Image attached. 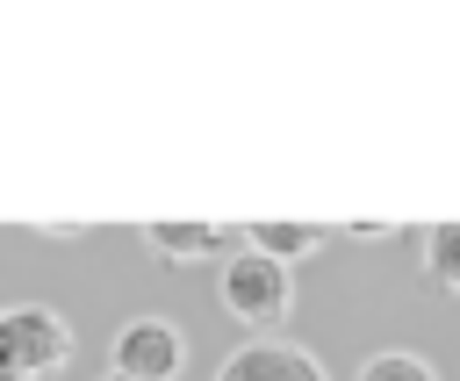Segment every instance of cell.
<instances>
[{"label":"cell","mask_w":460,"mask_h":381,"mask_svg":"<svg viewBox=\"0 0 460 381\" xmlns=\"http://www.w3.org/2000/svg\"><path fill=\"white\" fill-rule=\"evenodd\" d=\"M424 273H431L446 295H460V223H431V237H424Z\"/></svg>","instance_id":"7"},{"label":"cell","mask_w":460,"mask_h":381,"mask_svg":"<svg viewBox=\"0 0 460 381\" xmlns=\"http://www.w3.org/2000/svg\"><path fill=\"white\" fill-rule=\"evenodd\" d=\"M352 381H438V367L417 359V352H367Z\"/></svg>","instance_id":"8"},{"label":"cell","mask_w":460,"mask_h":381,"mask_svg":"<svg viewBox=\"0 0 460 381\" xmlns=\"http://www.w3.org/2000/svg\"><path fill=\"white\" fill-rule=\"evenodd\" d=\"M144 244L165 266H187V259H230V252H244V230H230V223H187V216H151Z\"/></svg>","instance_id":"5"},{"label":"cell","mask_w":460,"mask_h":381,"mask_svg":"<svg viewBox=\"0 0 460 381\" xmlns=\"http://www.w3.org/2000/svg\"><path fill=\"white\" fill-rule=\"evenodd\" d=\"M323 237H331L323 223H288V216H266V223H244V244H252V252H266V259H280V266H295V259H309V252H316Z\"/></svg>","instance_id":"6"},{"label":"cell","mask_w":460,"mask_h":381,"mask_svg":"<svg viewBox=\"0 0 460 381\" xmlns=\"http://www.w3.org/2000/svg\"><path fill=\"white\" fill-rule=\"evenodd\" d=\"M72 323L50 302H14L0 309V381H43L72 359Z\"/></svg>","instance_id":"2"},{"label":"cell","mask_w":460,"mask_h":381,"mask_svg":"<svg viewBox=\"0 0 460 381\" xmlns=\"http://www.w3.org/2000/svg\"><path fill=\"white\" fill-rule=\"evenodd\" d=\"M108 367L115 374H137V381H172L187 367V338L172 316H129L108 345Z\"/></svg>","instance_id":"3"},{"label":"cell","mask_w":460,"mask_h":381,"mask_svg":"<svg viewBox=\"0 0 460 381\" xmlns=\"http://www.w3.org/2000/svg\"><path fill=\"white\" fill-rule=\"evenodd\" d=\"M216 302L237 316V323H252V331H273V323H288V309H295V273L280 266V259H266V252H230L223 266H216Z\"/></svg>","instance_id":"1"},{"label":"cell","mask_w":460,"mask_h":381,"mask_svg":"<svg viewBox=\"0 0 460 381\" xmlns=\"http://www.w3.org/2000/svg\"><path fill=\"white\" fill-rule=\"evenodd\" d=\"M345 237H359V244H381V237H395V223H345Z\"/></svg>","instance_id":"9"},{"label":"cell","mask_w":460,"mask_h":381,"mask_svg":"<svg viewBox=\"0 0 460 381\" xmlns=\"http://www.w3.org/2000/svg\"><path fill=\"white\" fill-rule=\"evenodd\" d=\"M216 381H331V374H323V359H316L309 345H295V338H244V345L216 367Z\"/></svg>","instance_id":"4"},{"label":"cell","mask_w":460,"mask_h":381,"mask_svg":"<svg viewBox=\"0 0 460 381\" xmlns=\"http://www.w3.org/2000/svg\"><path fill=\"white\" fill-rule=\"evenodd\" d=\"M101 381H137V374H115V367H108V374H101Z\"/></svg>","instance_id":"10"}]
</instances>
